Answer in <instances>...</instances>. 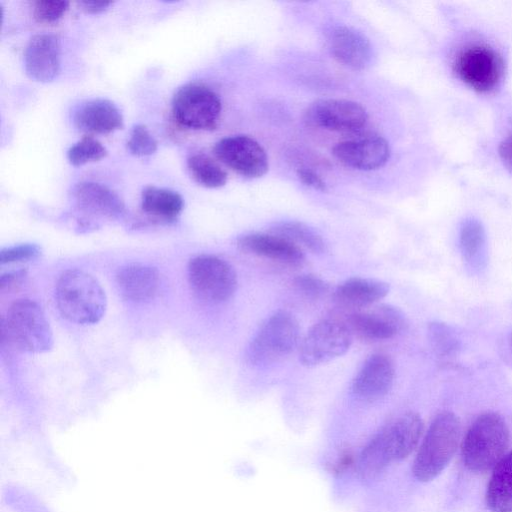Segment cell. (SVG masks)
I'll list each match as a JSON object with an SVG mask.
<instances>
[{
  "mask_svg": "<svg viewBox=\"0 0 512 512\" xmlns=\"http://www.w3.org/2000/svg\"><path fill=\"white\" fill-rule=\"evenodd\" d=\"M423 432L421 417L404 413L378 431L364 446L355 462L362 480H372L385 468L408 457L417 447Z\"/></svg>",
  "mask_w": 512,
  "mask_h": 512,
  "instance_id": "1",
  "label": "cell"
},
{
  "mask_svg": "<svg viewBox=\"0 0 512 512\" xmlns=\"http://www.w3.org/2000/svg\"><path fill=\"white\" fill-rule=\"evenodd\" d=\"M55 300L60 314L76 324H95L105 314L106 294L90 274L70 269L61 274L55 287Z\"/></svg>",
  "mask_w": 512,
  "mask_h": 512,
  "instance_id": "2",
  "label": "cell"
},
{
  "mask_svg": "<svg viewBox=\"0 0 512 512\" xmlns=\"http://www.w3.org/2000/svg\"><path fill=\"white\" fill-rule=\"evenodd\" d=\"M461 436V423L450 411L439 413L431 422L412 466L421 482L435 479L453 458Z\"/></svg>",
  "mask_w": 512,
  "mask_h": 512,
  "instance_id": "3",
  "label": "cell"
},
{
  "mask_svg": "<svg viewBox=\"0 0 512 512\" xmlns=\"http://www.w3.org/2000/svg\"><path fill=\"white\" fill-rule=\"evenodd\" d=\"M509 445V430L497 413L479 415L468 428L462 443L465 466L473 472L483 473L505 455Z\"/></svg>",
  "mask_w": 512,
  "mask_h": 512,
  "instance_id": "4",
  "label": "cell"
},
{
  "mask_svg": "<svg viewBox=\"0 0 512 512\" xmlns=\"http://www.w3.org/2000/svg\"><path fill=\"white\" fill-rule=\"evenodd\" d=\"M3 331L10 343L23 352L43 353L53 346V333L43 310L29 299H20L9 307Z\"/></svg>",
  "mask_w": 512,
  "mask_h": 512,
  "instance_id": "5",
  "label": "cell"
},
{
  "mask_svg": "<svg viewBox=\"0 0 512 512\" xmlns=\"http://www.w3.org/2000/svg\"><path fill=\"white\" fill-rule=\"evenodd\" d=\"M299 342V324L294 315L273 313L252 338L246 357L253 366H266L291 354Z\"/></svg>",
  "mask_w": 512,
  "mask_h": 512,
  "instance_id": "6",
  "label": "cell"
},
{
  "mask_svg": "<svg viewBox=\"0 0 512 512\" xmlns=\"http://www.w3.org/2000/svg\"><path fill=\"white\" fill-rule=\"evenodd\" d=\"M353 337L345 321L336 318L322 319L303 338L299 348V361L306 367L330 362L349 350Z\"/></svg>",
  "mask_w": 512,
  "mask_h": 512,
  "instance_id": "7",
  "label": "cell"
},
{
  "mask_svg": "<svg viewBox=\"0 0 512 512\" xmlns=\"http://www.w3.org/2000/svg\"><path fill=\"white\" fill-rule=\"evenodd\" d=\"M222 104L219 96L208 86L189 83L180 87L172 99V114L181 126L193 130L215 128Z\"/></svg>",
  "mask_w": 512,
  "mask_h": 512,
  "instance_id": "8",
  "label": "cell"
},
{
  "mask_svg": "<svg viewBox=\"0 0 512 512\" xmlns=\"http://www.w3.org/2000/svg\"><path fill=\"white\" fill-rule=\"evenodd\" d=\"M188 280L194 293L209 303L229 300L237 288V275L225 260L213 255H200L188 264Z\"/></svg>",
  "mask_w": 512,
  "mask_h": 512,
  "instance_id": "9",
  "label": "cell"
},
{
  "mask_svg": "<svg viewBox=\"0 0 512 512\" xmlns=\"http://www.w3.org/2000/svg\"><path fill=\"white\" fill-rule=\"evenodd\" d=\"M458 77L471 89L486 93L501 81L503 61L501 56L487 45H472L462 50L456 61Z\"/></svg>",
  "mask_w": 512,
  "mask_h": 512,
  "instance_id": "10",
  "label": "cell"
},
{
  "mask_svg": "<svg viewBox=\"0 0 512 512\" xmlns=\"http://www.w3.org/2000/svg\"><path fill=\"white\" fill-rule=\"evenodd\" d=\"M213 152L223 164L244 177L258 178L268 171L266 151L249 136L224 137L215 144Z\"/></svg>",
  "mask_w": 512,
  "mask_h": 512,
  "instance_id": "11",
  "label": "cell"
},
{
  "mask_svg": "<svg viewBox=\"0 0 512 512\" xmlns=\"http://www.w3.org/2000/svg\"><path fill=\"white\" fill-rule=\"evenodd\" d=\"M344 321L353 336L373 342L395 337L406 324L404 314L398 308L386 304L353 311Z\"/></svg>",
  "mask_w": 512,
  "mask_h": 512,
  "instance_id": "12",
  "label": "cell"
},
{
  "mask_svg": "<svg viewBox=\"0 0 512 512\" xmlns=\"http://www.w3.org/2000/svg\"><path fill=\"white\" fill-rule=\"evenodd\" d=\"M368 115L359 103L344 99H322L306 111V120L314 126L339 132L357 131L363 127Z\"/></svg>",
  "mask_w": 512,
  "mask_h": 512,
  "instance_id": "13",
  "label": "cell"
},
{
  "mask_svg": "<svg viewBox=\"0 0 512 512\" xmlns=\"http://www.w3.org/2000/svg\"><path fill=\"white\" fill-rule=\"evenodd\" d=\"M333 154L347 167L374 170L388 161L390 147L383 137L368 135L337 143L333 148Z\"/></svg>",
  "mask_w": 512,
  "mask_h": 512,
  "instance_id": "14",
  "label": "cell"
},
{
  "mask_svg": "<svg viewBox=\"0 0 512 512\" xmlns=\"http://www.w3.org/2000/svg\"><path fill=\"white\" fill-rule=\"evenodd\" d=\"M24 68L33 80L48 83L58 77L61 70V45L52 34L34 35L24 51Z\"/></svg>",
  "mask_w": 512,
  "mask_h": 512,
  "instance_id": "15",
  "label": "cell"
},
{
  "mask_svg": "<svg viewBox=\"0 0 512 512\" xmlns=\"http://www.w3.org/2000/svg\"><path fill=\"white\" fill-rule=\"evenodd\" d=\"M394 375V365L389 356L382 353L372 354L354 377L352 393L365 401L380 399L391 389Z\"/></svg>",
  "mask_w": 512,
  "mask_h": 512,
  "instance_id": "16",
  "label": "cell"
},
{
  "mask_svg": "<svg viewBox=\"0 0 512 512\" xmlns=\"http://www.w3.org/2000/svg\"><path fill=\"white\" fill-rule=\"evenodd\" d=\"M75 208L86 216L115 219L123 215L125 206L120 197L105 185L81 182L71 192Z\"/></svg>",
  "mask_w": 512,
  "mask_h": 512,
  "instance_id": "17",
  "label": "cell"
},
{
  "mask_svg": "<svg viewBox=\"0 0 512 512\" xmlns=\"http://www.w3.org/2000/svg\"><path fill=\"white\" fill-rule=\"evenodd\" d=\"M238 248L248 254L288 265L299 266L305 256L300 247L289 240L271 233H250L237 240Z\"/></svg>",
  "mask_w": 512,
  "mask_h": 512,
  "instance_id": "18",
  "label": "cell"
},
{
  "mask_svg": "<svg viewBox=\"0 0 512 512\" xmlns=\"http://www.w3.org/2000/svg\"><path fill=\"white\" fill-rule=\"evenodd\" d=\"M328 46L333 57L352 69H364L371 60L369 40L361 32L347 26H336L328 35Z\"/></svg>",
  "mask_w": 512,
  "mask_h": 512,
  "instance_id": "19",
  "label": "cell"
},
{
  "mask_svg": "<svg viewBox=\"0 0 512 512\" xmlns=\"http://www.w3.org/2000/svg\"><path fill=\"white\" fill-rule=\"evenodd\" d=\"M116 285L120 295L132 302H144L155 297L160 286V274L155 267L131 263L119 268Z\"/></svg>",
  "mask_w": 512,
  "mask_h": 512,
  "instance_id": "20",
  "label": "cell"
},
{
  "mask_svg": "<svg viewBox=\"0 0 512 512\" xmlns=\"http://www.w3.org/2000/svg\"><path fill=\"white\" fill-rule=\"evenodd\" d=\"M389 293V284L373 278L353 277L342 282L334 291V301L351 310L367 308Z\"/></svg>",
  "mask_w": 512,
  "mask_h": 512,
  "instance_id": "21",
  "label": "cell"
},
{
  "mask_svg": "<svg viewBox=\"0 0 512 512\" xmlns=\"http://www.w3.org/2000/svg\"><path fill=\"white\" fill-rule=\"evenodd\" d=\"M74 123L85 132L108 134L123 127V116L112 101L94 99L79 107Z\"/></svg>",
  "mask_w": 512,
  "mask_h": 512,
  "instance_id": "22",
  "label": "cell"
},
{
  "mask_svg": "<svg viewBox=\"0 0 512 512\" xmlns=\"http://www.w3.org/2000/svg\"><path fill=\"white\" fill-rule=\"evenodd\" d=\"M486 504L492 512H512V451L494 466L490 477Z\"/></svg>",
  "mask_w": 512,
  "mask_h": 512,
  "instance_id": "23",
  "label": "cell"
},
{
  "mask_svg": "<svg viewBox=\"0 0 512 512\" xmlns=\"http://www.w3.org/2000/svg\"><path fill=\"white\" fill-rule=\"evenodd\" d=\"M142 209L149 216L165 220H175L182 212L184 200L173 190L148 186L142 192Z\"/></svg>",
  "mask_w": 512,
  "mask_h": 512,
  "instance_id": "24",
  "label": "cell"
},
{
  "mask_svg": "<svg viewBox=\"0 0 512 512\" xmlns=\"http://www.w3.org/2000/svg\"><path fill=\"white\" fill-rule=\"evenodd\" d=\"M460 250L467 265L479 269L485 262L486 234L482 224L476 219L463 222L459 236Z\"/></svg>",
  "mask_w": 512,
  "mask_h": 512,
  "instance_id": "25",
  "label": "cell"
},
{
  "mask_svg": "<svg viewBox=\"0 0 512 512\" xmlns=\"http://www.w3.org/2000/svg\"><path fill=\"white\" fill-rule=\"evenodd\" d=\"M277 234L298 247H304L314 254H323L326 251V244L322 237L312 228L297 221L278 223L272 229Z\"/></svg>",
  "mask_w": 512,
  "mask_h": 512,
  "instance_id": "26",
  "label": "cell"
},
{
  "mask_svg": "<svg viewBox=\"0 0 512 512\" xmlns=\"http://www.w3.org/2000/svg\"><path fill=\"white\" fill-rule=\"evenodd\" d=\"M187 167L191 177L206 188H219L226 184V171L212 158L196 153L187 159Z\"/></svg>",
  "mask_w": 512,
  "mask_h": 512,
  "instance_id": "27",
  "label": "cell"
},
{
  "mask_svg": "<svg viewBox=\"0 0 512 512\" xmlns=\"http://www.w3.org/2000/svg\"><path fill=\"white\" fill-rule=\"evenodd\" d=\"M106 155V148L92 136L83 137L67 151V159L73 166L99 161Z\"/></svg>",
  "mask_w": 512,
  "mask_h": 512,
  "instance_id": "28",
  "label": "cell"
},
{
  "mask_svg": "<svg viewBox=\"0 0 512 512\" xmlns=\"http://www.w3.org/2000/svg\"><path fill=\"white\" fill-rule=\"evenodd\" d=\"M429 339L435 352L440 357H448L458 349V340L448 326L433 322L428 328Z\"/></svg>",
  "mask_w": 512,
  "mask_h": 512,
  "instance_id": "29",
  "label": "cell"
},
{
  "mask_svg": "<svg viewBox=\"0 0 512 512\" xmlns=\"http://www.w3.org/2000/svg\"><path fill=\"white\" fill-rule=\"evenodd\" d=\"M127 147L131 154L143 157L153 154L158 143L144 125L138 124L131 131Z\"/></svg>",
  "mask_w": 512,
  "mask_h": 512,
  "instance_id": "30",
  "label": "cell"
},
{
  "mask_svg": "<svg viewBox=\"0 0 512 512\" xmlns=\"http://www.w3.org/2000/svg\"><path fill=\"white\" fill-rule=\"evenodd\" d=\"M67 1H35L33 5L34 18L40 23H52L59 20L68 10Z\"/></svg>",
  "mask_w": 512,
  "mask_h": 512,
  "instance_id": "31",
  "label": "cell"
},
{
  "mask_svg": "<svg viewBox=\"0 0 512 512\" xmlns=\"http://www.w3.org/2000/svg\"><path fill=\"white\" fill-rule=\"evenodd\" d=\"M294 286L302 295L312 299L322 297L329 290V284L313 274L298 275L294 279Z\"/></svg>",
  "mask_w": 512,
  "mask_h": 512,
  "instance_id": "32",
  "label": "cell"
},
{
  "mask_svg": "<svg viewBox=\"0 0 512 512\" xmlns=\"http://www.w3.org/2000/svg\"><path fill=\"white\" fill-rule=\"evenodd\" d=\"M41 254V248L36 244L25 243L3 248L0 251V263L22 262L37 258Z\"/></svg>",
  "mask_w": 512,
  "mask_h": 512,
  "instance_id": "33",
  "label": "cell"
},
{
  "mask_svg": "<svg viewBox=\"0 0 512 512\" xmlns=\"http://www.w3.org/2000/svg\"><path fill=\"white\" fill-rule=\"evenodd\" d=\"M297 176L303 184H305L315 190H318V191H322V192L327 191L326 183L313 170L308 169V168H300L297 171Z\"/></svg>",
  "mask_w": 512,
  "mask_h": 512,
  "instance_id": "34",
  "label": "cell"
},
{
  "mask_svg": "<svg viewBox=\"0 0 512 512\" xmlns=\"http://www.w3.org/2000/svg\"><path fill=\"white\" fill-rule=\"evenodd\" d=\"M355 462L356 458L354 457L352 451L348 448H344L340 451L338 457L332 465L331 471H333V473L340 474L349 469L351 466H355Z\"/></svg>",
  "mask_w": 512,
  "mask_h": 512,
  "instance_id": "35",
  "label": "cell"
},
{
  "mask_svg": "<svg viewBox=\"0 0 512 512\" xmlns=\"http://www.w3.org/2000/svg\"><path fill=\"white\" fill-rule=\"evenodd\" d=\"M498 153L503 164L512 173V132L501 141Z\"/></svg>",
  "mask_w": 512,
  "mask_h": 512,
  "instance_id": "36",
  "label": "cell"
},
{
  "mask_svg": "<svg viewBox=\"0 0 512 512\" xmlns=\"http://www.w3.org/2000/svg\"><path fill=\"white\" fill-rule=\"evenodd\" d=\"M82 10L87 13L97 14L105 11L112 2L110 1H80L78 2Z\"/></svg>",
  "mask_w": 512,
  "mask_h": 512,
  "instance_id": "37",
  "label": "cell"
},
{
  "mask_svg": "<svg viewBox=\"0 0 512 512\" xmlns=\"http://www.w3.org/2000/svg\"><path fill=\"white\" fill-rule=\"evenodd\" d=\"M25 276L24 270H18L3 274L0 278V288L4 290L18 283Z\"/></svg>",
  "mask_w": 512,
  "mask_h": 512,
  "instance_id": "38",
  "label": "cell"
}]
</instances>
